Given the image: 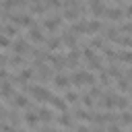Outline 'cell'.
Returning a JSON list of instances; mask_svg holds the SVG:
<instances>
[{
	"label": "cell",
	"instance_id": "obj_1",
	"mask_svg": "<svg viewBox=\"0 0 132 132\" xmlns=\"http://www.w3.org/2000/svg\"><path fill=\"white\" fill-rule=\"evenodd\" d=\"M95 80H97V78H95V74H93V72H89V70H76V68H74V72L70 74V82H72L76 89H82L85 85H89V87H91Z\"/></svg>",
	"mask_w": 132,
	"mask_h": 132
},
{
	"label": "cell",
	"instance_id": "obj_2",
	"mask_svg": "<svg viewBox=\"0 0 132 132\" xmlns=\"http://www.w3.org/2000/svg\"><path fill=\"white\" fill-rule=\"evenodd\" d=\"M62 21H64V19H62L60 14H56V16H45V19L41 21V29L54 33V31L58 29V25H62Z\"/></svg>",
	"mask_w": 132,
	"mask_h": 132
},
{
	"label": "cell",
	"instance_id": "obj_3",
	"mask_svg": "<svg viewBox=\"0 0 132 132\" xmlns=\"http://www.w3.org/2000/svg\"><path fill=\"white\" fill-rule=\"evenodd\" d=\"M29 39L35 41V43H45V35H43V29L37 25V21L29 27Z\"/></svg>",
	"mask_w": 132,
	"mask_h": 132
},
{
	"label": "cell",
	"instance_id": "obj_4",
	"mask_svg": "<svg viewBox=\"0 0 132 132\" xmlns=\"http://www.w3.org/2000/svg\"><path fill=\"white\" fill-rule=\"evenodd\" d=\"M107 21L111 23H120L124 19V8L122 6H116V8H105V14H103Z\"/></svg>",
	"mask_w": 132,
	"mask_h": 132
},
{
	"label": "cell",
	"instance_id": "obj_5",
	"mask_svg": "<svg viewBox=\"0 0 132 132\" xmlns=\"http://www.w3.org/2000/svg\"><path fill=\"white\" fill-rule=\"evenodd\" d=\"M10 50H12L14 54H23V56H25L27 52H31L27 39H23V37H14V43H10Z\"/></svg>",
	"mask_w": 132,
	"mask_h": 132
},
{
	"label": "cell",
	"instance_id": "obj_6",
	"mask_svg": "<svg viewBox=\"0 0 132 132\" xmlns=\"http://www.w3.org/2000/svg\"><path fill=\"white\" fill-rule=\"evenodd\" d=\"M70 76L68 74H64V72H58L56 76H54V87L56 89H60V91H66V89H70Z\"/></svg>",
	"mask_w": 132,
	"mask_h": 132
},
{
	"label": "cell",
	"instance_id": "obj_7",
	"mask_svg": "<svg viewBox=\"0 0 132 132\" xmlns=\"http://www.w3.org/2000/svg\"><path fill=\"white\" fill-rule=\"evenodd\" d=\"M12 105H14L16 109H29V107H31V101L27 99L25 93H14V95H12Z\"/></svg>",
	"mask_w": 132,
	"mask_h": 132
},
{
	"label": "cell",
	"instance_id": "obj_8",
	"mask_svg": "<svg viewBox=\"0 0 132 132\" xmlns=\"http://www.w3.org/2000/svg\"><path fill=\"white\" fill-rule=\"evenodd\" d=\"M80 56H82V52H80L76 45H74V47H70V52H68V56H66V64H68L70 68H76V66H78Z\"/></svg>",
	"mask_w": 132,
	"mask_h": 132
},
{
	"label": "cell",
	"instance_id": "obj_9",
	"mask_svg": "<svg viewBox=\"0 0 132 132\" xmlns=\"http://www.w3.org/2000/svg\"><path fill=\"white\" fill-rule=\"evenodd\" d=\"M50 105L56 109V111H68V103H66V99L64 97H58V95H52V99H50Z\"/></svg>",
	"mask_w": 132,
	"mask_h": 132
},
{
	"label": "cell",
	"instance_id": "obj_10",
	"mask_svg": "<svg viewBox=\"0 0 132 132\" xmlns=\"http://www.w3.org/2000/svg\"><path fill=\"white\" fill-rule=\"evenodd\" d=\"M12 95H14V87H12V80H2L0 82V97H4V99H12Z\"/></svg>",
	"mask_w": 132,
	"mask_h": 132
},
{
	"label": "cell",
	"instance_id": "obj_11",
	"mask_svg": "<svg viewBox=\"0 0 132 132\" xmlns=\"http://www.w3.org/2000/svg\"><path fill=\"white\" fill-rule=\"evenodd\" d=\"M70 31H72L74 35H89L87 21H85V19H82V21H74V23H72V27H70Z\"/></svg>",
	"mask_w": 132,
	"mask_h": 132
},
{
	"label": "cell",
	"instance_id": "obj_12",
	"mask_svg": "<svg viewBox=\"0 0 132 132\" xmlns=\"http://www.w3.org/2000/svg\"><path fill=\"white\" fill-rule=\"evenodd\" d=\"M23 118H25V124H27L29 128H37V126H39V116H37V109L27 111Z\"/></svg>",
	"mask_w": 132,
	"mask_h": 132
},
{
	"label": "cell",
	"instance_id": "obj_13",
	"mask_svg": "<svg viewBox=\"0 0 132 132\" xmlns=\"http://www.w3.org/2000/svg\"><path fill=\"white\" fill-rule=\"evenodd\" d=\"M87 29H89V35H95V33L103 31V29H105V25H103L99 19H93V21H87Z\"/></svg>",
	"mask_w": 132,
	"mask_h": 132
},
{
	"label": "cell",
	"instance_id": "obj_14",
	"mask_svg": "<svg viewBox=\"0 0 132 132\" xmlns=\"http://www.w3.org/2000/svg\"><path fill=\"white\" fill-rule=\"evenodd\" d=\"M78 16H80V10H78V8H64V14H62V19H64V21L74 23Z\"/></svg>",
	"mask_w": 132,
	"mask_h": 132
},
{
	"label": "cell",
	"instance_id": "obj_15",
	"mask_svg": "<svg viewBox=\"0 0 132 132\" xmlns=\"http://www.w3.org/2000/svg\"><path fill=\"white\" fill-rule=\"evenodd\" d=\"M60 37H62V43H64L66 47H74V45H76V35H74L72 31H64Z\"/></svg>",
	"mask_w": 132,
	"mask_h": 132
},
{
	"label": "cell",
	"instance_id": "obj_16",
	"mask_svg": "<svg viewBox=\"0 0 132 132\" xmlns=\"http://www.w3.org/2000/svg\"><path fill=\"white\" fill-rule=\"evenodd\" d=\"M45 45H47V52H58L60 47H62V37H50V39H45Z\"/></svg>",
	"mask_w": 132,
	"mask_h": 132
},
{
	"label": "cell",
	"instance_id": "obj_17",
	"mask_svg": "<svg viewBox=\"0 0 132 132\" xmlns=\"http://www.w3.org/2000/svg\"><path fill=\"white\" fill-rule=\"evenodd\" d=\"M64 99H66V103H68V105H72V107H74V105H78V101H80L78 93H76V91H70V89H66V91H64Z\"/></svg>",
	"mask_w": 132,
	"mask_h": 132
},
{
	"label": "cell",
	"instance_id": "obj_18",
	"mask_svg": "<svg viewBox=\"0 0 132 132\" xmlns=\"http://www.w3.org/2000/svg\"><path fill=\"white\" fill-rule=\"evenodd\" d=\"M58 124H60V126H66V128H74V126H76V124L72 122V116H70L68 111H62V113H60Z\"/></svg>",
	"mask_w": 132,
	"mask_h": 132
},
{
	"label": "cell",
	"instance_id": "obj_19",
	"mask_svg": "<svg viewBox=\"0 0 132 132\" xmlns=\"http://www.w3.org/2000/svg\"><path fill=\"white\" fill-rule=\"evenodd\" d=\"M116 62H124V64H132V52L130 50H120L116 54Z\"/></svg>",
	"mask_w": 132,
	"mask_h": 132
},
{
	"label": "cell",
	"instance_id": "obj_20",
	"mask_svg": "<svg viewBox=\"0 0 132 132\" xmlns=\"http://www.w3.org/2000/svg\"><path fill=\"white\" fill-rule=\"evenodd\" d=\"M116 87H118V91H120V93H130V91H132V85H130V80H128L126 76H120Z\"/></svg>",
	"mask_w": 132,
	"mask_h": 132
},
{
	"label": "cell",
	"instance_id": "obj_21",
	"mask_svg": "<svg viewBox=\"0 0 132 132\" xmlns=\"http://www.w3.org/2000/svg\"><path fill=\"white\" fill-rule=\"evenodd\" d=\"M89 45H91L93 50H103V47L107 45V39H105V37H97V35H95V37H91Z\"/></svg>",
	"mask_w": 132,
	"mask_h": 132
},
{
	"label": "cell",
	"instance_id": "obj_22",
	"mask_svg": "<svg viewBox=\"0 0 132 132\" xmlns=\"http://www.w3.org/2000/svg\"><path fill=\"white\" fill-rule=\"evenodd\" d=\"M80 52H82V58H85V60H87V62H89V64H91V62H95V60H97V54H95V50H93V47H91V45H85V47H82V50H80Z\"/></svg>",
	"mask_w": 132,
	"mask_h": 132
},
{
	"label": "cell",
	"instance_id": "obj_23",
	"mask_svg": "<svg viewBox=\"0 0 132 132\" xmlns=\"http://www.w3.org/2000/svg\"><path fill=\"white\" fill-rule=\"evenodd\" d=\"M105 72L109 74V78H120V76H124L122 68H120V66H116V62H111V66H107V68H105Z\"/></svg>",
	"mask_w": 132,
	"mask_h": 132
},
{
	"label": "cell",
	"instance_id": "obj_24",
	"mask_svg": "<svg viewBox=\"0 0 132 132\" xmlns=\"http://www.w3.org/2000/svg\"><path fill=\"white\" fill-rule=\"evenodd\" d=\"M116 109H130V99L124 95H116Z\"/></svg>",
	"mask_w": 132,
	"mask_h": 132
},
{
	"label": "cell",
	"instance_id": "obj_25",
	"mask_svg": "<svg viewBox=\"0 0 132 132\" xmlns=\"http://www.w3.org/2000/svg\"><path fill=\"white\" fill-rule=\"evenodd\" d=\"M37 116H39V120H41V122H52L54 111H52L50 107H39V109H37Z\"/></svg>",
	"mask_w": 132,
	"mask_h": 132
},
{
	"label": "cell",
	"instance_id": "obj_26",
	"mask_svg": "<svg viewBox=\"0 0 132 132\" xmlns=\"http://www.w3.org/2000/svg\"><path fill=\"white\" fill-rule=\"evenodd\" d=\"M118 118H120V126H130L132 128V113L128 109H122V113Z\"/></svg>",
	"mask_w": 132,
	"mask_h": 132
},
{
	"label": "cell",
	"instance_id": "obj_27",
	"mask_svg": "<svg viewBox=\"0 0 132 132\" xmlns=\"http://www.w3.org/2000/svg\"><path fill=\"white\" fill-rule=\"evenodd\" d=\"M2 31H4V35H6V37H16V35H19V29H16V25H14V23L2 25Z\"/></svg>",
	"mask_w": 132,
	"mask_h": 132
},
{
	"label": "cell",
	"instance_id": "obj_28",
	"mask_svg": "<svg viewBox=\"0 0 132 132\" xmlns=\"http://www.w3.org/2000/svg\"><path fill=\"white\" fill-rule=\"evenodd\" d=\"M116 43L122 45V47H132V33H128V35H118Z\"/></svg>",
	"mask_w": 132,
	"mask_h": 132
},
{
	"label": "cell",
	"instance_id": "obj_29",
	"mask_svg": "<svg viewBox=\"0 0 132 132\" xmlns=\"http://www.w3.org/2000/svg\"><path fill=\"white\" fill-rule=\"evenodd\" d=\"M116 54H118V52H113V47H111L109 43L103 47V56H105V60H107V62H116Z\"/></svg>",
	"mask_w": 132,
	"mask_h": 132
},
{
	"label": "cell",
	"instance_id": "obj_30",
	"mask_svg": "<svg viewBox=\"0 0 132 132\" xmlns=\"http://www.w3.org/2000/svg\"><path fill=\"white\" fill-rule=\"evenodd\" d=\"M80 99H82V105H85L87 109H93V107H95V97H93L91 93H85Z\"/></svg>",
	"mask_w": 132,
	"mask_h": 132
},
{
	"label": "cell",
	"instance_id": "obj_31",
	"mask_svg": "<svg viewBox=\"0 0 132 132\" xmlns=\"http://www.w3.org/2000/svg\"><path fill=\"white\" fill-rule=\"evenodd\" d=\"M89 93H91V95H93V97H95V99H97V97H101V95H103V93H105V89H103V87H99V85H95V82H93V85H91V89H89Z\"/></svg>",
	"mask_w": 132,
	"mask_h": 132
},
{
	"label": "cell",
	"instance_id": "obj_32",
	"mask_svg": "<svg viewBox=\"0 0 132 132\" xmlns=\"http://www.w3.org/2000/svg\"><path fill=\"white\" fill-rule=\"evenodd\" d=\"M45 6L52 10H60L62 8V0H45Z\"/></svg>",
	"mask_w": 132,
	"mask_h": 132
},
{
	"label": "cell",
	"instance_id": "obj_33",
	"mask_svg": "<svg viewBox=\"0 0 132 132\" xmlns=\"http://www.w3.org/2000/svg\"><path fill=\"white\" fill-rule=\"evenodd\" d=\"M118 29H120L122 33H132V21H128V23H122Z\"/></svg>",
	"mask_w": 132,
	"mask_h": 132
},
{
	"label": "cell",
	"instance_id": "obj_34",
	"mask_svg": "<svg viewBox=\"0 0 132 132\" xmlns=\"http://www.w3.org/2000/svg\"><path fill=\"white\" fill-rule=\"evenodd\" d=\"M0 47H10V37H6V35H0Z\"/></svg>",
	"mask_w": 132,
	"mask_h": 132
},
{
	"label": "cell",
	"instance_id": "obj_35",
	"mask_svg": "<svg viewBox=\"0 0 132 132\" xmlns=\"http://www.w3.org/2000/svg\"><path fill=\"white\" fill-rule=\"evenodd\" d=\"M124 16H128V19H132V4L124 8Z\"/></svg>",
	"mask_w": 132,
	"mask_h": 132
},
{
	"label": "cell",
	"instance_id": "obj_36",
	"mask_svg": "<svg viewBox=\"0 0 132 132\" xmlns=\"http://www.w3.org/2000/svg\"><path fill=\"white\" fill-rule=\"evenodd\" d=\"M124 76H126V78H128V80H132V68H128V70H126V72H124Z\"/></svg>",
	"mask_w": 132,
	"mask_h": 132
},
{
	"label": "cell",
	"instance_id": "obj_37",
	"mask_svg": "<svg viewBox=\"0 0 132 132\" xmlns=\"http://www.w3.org/2000/svg\"><path fill=\"white\" fill-rule=\"evenodd\" d=\"M0 14H2V4H0Z\"/></svg>",
	"mask_w": 132,
	"mask_h": 132
},
{
	"label": "cell",
	"instance_id": "obj_38",
	"mask_svg": "<svg viewBox=\"0 0 132 132\" xmlns=\"http://www.w3.org/2000/svg\"><path fill=\"white\" fill-rule=\"evenodd\" d=\"M118 2H120V4H122V2H124V0H118Z\"/></svg>",
	"mask_w": 132,
	"mask_h": 132
},
{
	"label": "cell",
	"instance_id": "obj_39",
	"mask_svg": "<svg viewBox=\"0 0 132 132\" xmlns=\"http://www.w3.org/2000/svg\"><path fill=\"white\" fill-rule=\"evenodd\" d=\"M0 31H2V25H0Z\"/></svg>",
	"mask_w": 132,
	"mask_h": 132
}]
</instances>
